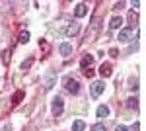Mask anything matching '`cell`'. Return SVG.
Here are the masks:
<instances>
[{
	"label": "cell",
	"mask_w": 146,
	"mask_h": 131,
	"mask_svg": "<svg viewBox=\"0 0 146 131\" xmlns=\"http://www.w3.org/2000/svg\"><path fill=\"white\" fill-rule=\"evenodd\" d=\"M58 53L62 55L64 59H66V57H70V55H72V45L66 43V41H64V43H60V45H58Z\"/></svg>",
	"instance_id": "obj_7"
},
{
	"label": "cell",
	"mask_w": 146,
	"mask_h": 131,
	"mask_svg": "<svg viewBox=\"0 0 146 131\" xmlns=\"http://www.w3.org/2000/svg\"><path fill=\"white\" fill-rule=\"evenodd\" d=\"M29 37H31V35H29V32H22L18 41H20V43H27V41H29Z\"/></svg>",
	"instance_id": "obj_15"
},
{
	"label": "cell",
	"mask_w": 146,
	"mask_h": 131,
	"mask_svg": "<svg viewBox=\"0 0 146 131\" xmlns=\"http://www.w3.org/2000/svg\"><path fill=\"white\" fill-rule=\"evenodd\" d=\"M2 131H12V125H6V127H4Z\"/></svg>",
	"instance_id": "obj_24"
},
{
	"label": "cell",
	"mask_w": 146,
	"mask_h": 131,
	"mask_svg": "<svg viewBox=\"0 0 146 131\" xmlns=\"http://www.w3.org/2000/svg\"><path fill=\"white\" fill-rule=\"evenodd\" d=\"M103 90H105V84H103V80H96V82H92L90 86V92L94 98H98L100 94H103Z\"/></svg>",
	"instance_id": "obj_3"
},
{
	"label": "cell",
	"mask_w": 146,
	"mask_h": 131,
	"mask_svg": "<svg viewBox=\"0 0 146 131\" xmlns=\"http://www.w3.org/2000/svg\"><path fill=\"white\" fill-rule=\"evenodd\" d=\"M96 114H98V118H107V116H109V108H107V106H100Z\"/></svg>",
	"instance_id": "obj_11"
},
{
	"label": "cell",
	"mask_w": 146,
	"mask_h": 131,
	"mask_svg": "<svg viewBox=\"0 0 146 131\" xmlns=\"http://www.w3.org/2000/svg\"><path fill=\"white\" fill-rule=\"evenodd\" d=\"M115 131H127V125H117Z\"/></svg>",
	"instance_id": "obj_22"
},
{
	"label": "cell",
	"mask_w": 146,
	"mask_h": 131,
	"mask_svg": "<svg viewBox=\"0 0 146 131\" xmlns=\"http://www.w3.org/2000/svg\"><path fill=\"white\" fill-rule=\"evenodd\" d=\"M51 112H53V116H56V118L64 112V100L60 98V96L53 98V102H51Z\"/></svg>",
	"instance_id": "obj_1"
},
{
	"label": "cell",
	"mask_w": 146,
	"mask_h": 131,
	"mask_svg": "<svg viewBox=\"0 0 146 131\" xmlns=\"http://www.w3.org/2000/svg\"><path fill=\"white\" fill-rule=\"evenodd\" d=\"M84 75H86V77H94V71H92V69H86Z\"/></svg>",
	"instance_id": "obj_21"
},
{
	"label": "cell",
	"mask_w": 146,
	"mask_h": 131,
	"mask_svg": "<svg viewBox=\"0 0 146 131\" xmlns=\"http://www.w3.org/2000/svg\"><path fill=\"white\" fill-rule=\"evenodd\" d=\"M22 98H23V92H22V90H20V92H16V94H14V98H12L14 106H18V104L22 102Z\"/></svg>",
	"instance_id": "obj_14"
},
{
	"label": "cell",
	"mask_w": 146,
	"mask_h": 131,
	"mask_svg": "<svg viewBox=\"0 0 146 131\" xmlns=\"http://www.w3.org/2000/svg\"><path fill=\"white\" fill-rule=\"evenodd\" d=\"M121 26H123V20H121V16H113L111 22H109V28H111V30H119Z\"/></svg>",
	"instance_id": "obj_10"
},
{
	"label": "cell",
	"mask_w": 146,
	"mask_h": 131,
	"mask_svg": "<svg viewBox=\"0 0 146 131\" xmlns=\"http://www.w3.org/2000/svg\"><path fill=\"white\" fill-rule=\"evenodd\" d=\"M129 22H136V14H135V12L129 14Z\"/></svg>",
	"instance_id": "obj_20"
},
{
	"label": "cell",
	"mask_w": 146,
	"mask_h": 131,
	"mask_svg": "<svg viewBox=\"0 0 146 131\" xmlns=\"http://www.w3.org/2000/svg\"><path fill=\"white\" fill-rule=\"evenodd\" d=\"M92 131H107V127L100 121V123H94V125H92Z\"/></svg>",
	"instance_id": "obj_16"
},
{
	"label": "cell",
	"mask_w": 146,
	"mask_h": 131,
	"mask_svg": "<svg viewBox=\"0 0 146 131\" xmlns=\"http://www.w3.org/2000/svg\"><path fill=\"white\" fill-rule=\"evenodd\" d=\"M127 108H129V110H136V108H138V100H136V98H129V100H127Z\"/></svg>",
	"instance_id": "obj_13"
},
{
	"label": "cell",
	"mask_w": 146,
	"mask_h": 131,
	"mask_svg": "<svg viewBox=\"0 0 146 131\" xmlns=\"http://www.w3.org/2000/svg\"><path fill=\"white\" fill-rule=\"evenodd\" d=\"M31 65H33V59H27V61H23V63H22V71H27V69H29Z\"/></svg>",
	"instance_id": "obj_18"
},
{
	"label": "cell",
	"mask_w": 146,
	"mask_h": 131,
	"mask_svg": "<svg viewBox=\"0 0 146 131\" xmlns=\"http://www.w3.org/2000/svg\"><path fill=\"white\" fill-rule=\"evenodd\" d=\"M64 88H66V92H70V94H74V96H76V94H78L80 92V84H78V80H76V78H64Z\"/></svg>",
	"instance_id": "obj_2"
},
{
	"label": "cell",
	"mask_w": 146,
	"mask_h": 131,
	"mask_svg": "<svg viewBox=\"0 0 146 131\" xmlns=\"http://www.w3.org/2000/svg\"><path fill=\"white\" fill-rule=\"evenodd\" d=\"M55 75H51V77H49V78H47V80H45V88H53V84H55Z\"/></svg>",
	"instance_id": "obj_17"
},
{
	"label": "cell",
	"mask_w": 146,
	"mask_h": 131,
	"mask_svg": "<svg viewBox=\"0 0 146 131\" xmlns=\"http://www.w3.org/2000/svg\"><path fill=\"white\" fill-rule=\"evenodd\" d=\"M100 75H101L103 78L111 77V75H113V71H111V65H109V63H101V67H100Z\"/></svg>",
	"instance_id": "obj_8"
},
{
	"label": "cell",
	"mask_w": 146,
	"mask_h": 131,
	"mask_svg": "<svg viewBox=\"0 0 146 131\" xmlns=\"http://www.w3.org/2000/svg\"><path fill=\"white\" fill-rule=\"evenodd\" d=\"M86 14H88V6H86L84 2H78L76 8H74V16H76V18H84Z\"/></svg>",
	"instance_id": "obj_6"
},
{
	"label": "cell",
	"mask_w": 146,
	"mask_h": 131,
	"mask_svg": "<svg viewBox=\"0 0 146 131\" xmlns=\"http://www.w3.org/2000/svg\"><path fill=\"white\" fill-rule=\"evenodd\" d=\"M84 127H86V123L82 120H76L74 123H72V131H84Z\"/></svg>",
	"instance_id": "obj_12"
},
{
	"label": "cell",
	"mask_w": 146,
	"mask_h": 131,
	"mask_svg": "<svg viewBox=\"0 0 146 131\" xmlns=\"http://www.w3.org/2000/svg\"><path fill=\"white\" fill-rule=\"evenodd\" d=\"M131 37H133V28H123V30L119 32V37H117V39L123 41V43H127Z\"/></svg>",
	"instance_id": "obj_5"
},
{
	"label": "cell",
	"mask_w": 146,
	"mask_h": 131,
	"mask_svg": "<svg viewBox=\"0 0 146 131\" xmlns=\"http://www.w3.org/2000/svg\"><path fill=\"white\" fill-rule=\"evenodd\" d=\"M78 32H80V24H78V22H70V24L66 26V30H64V35H68V37H74Z\"/></svg>",
	"instance_id": "obj_4"
},
{
	"label": "cell",
	"mask_w": 146,
	"mask_h": 131,
	"mask_svg": "<svg viewBox=\"0 0 146 131\" xmlns=\"http://www.w3.org/2000/svg\"><path fill=\"white\" fill-rule=\"evenodd\" d=\"M94 65V57L92 55H86V57H82V61H80V69H90V67Z\"/></svg>",
	"instance_id": "obj_9"
},
{
	"label": "cell",
	"mask_w": 146,
	"mask_h": 131,
	"mask_svg": "<svg viewBox=\"0 0 146 131\" xmlns=\"http://www.w3.org/2000/svg\"><path fill=\"white\" fill-rule=\"evenodd\" d=\"M123 6H125V2H115V4H113V10H121Z\"/></svg>",
	"instance_id": "obj_19"
},
{
	"label": "cell",
	"mask_w": 146,
	"mask_h": 131,
	"mask_svg": "<svg viewBox=\"0 0 146 131\" xmlns=\"http://www.w3.org/2000/svg\"><path fill=\"white\" fill-rule=\"evenodd\" d=\"M138 127H140V125H138V123H135V125L131 127V131H138Z\"/></svg>",
	"instance_id": "obj_23"
}]
</instances>
